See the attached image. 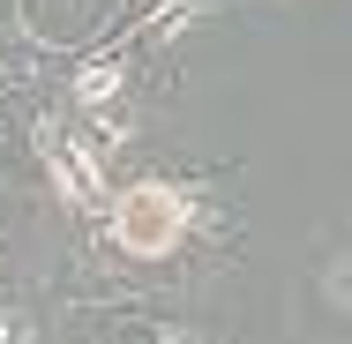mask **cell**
Returning <instances> with one entry per match:
<instances>
[{"mask_svg":"<svg viewBox=\"0 0 352 344\" xmlns=\"http://www.w3.org/2000/svg\"><path fill=\"white\" fill-rule=\"evenodd\" d=\"M195 195L188 187H173V180H135L120 203H113V240H120V255H135V262H165V255H180V240L195 232Z\"/></svg>","mask_w":352,"mask_h":344,"instance_id":"1","label":"cell"},{"mask_svg":"<svg viewBox=\"0 0 352 344\" xmlns=\"http://www.w3.org/2000/svg\"><path fill=\"white\" fill-rule=\"evenodd\" d=\"M30 150H38V165H45V180H53V195H60V203L98 209L105 172H98V150H90V142L60 135V120H30Z\"/></svg>","mask_w":352,"mask_h":344,"instance_id":"2","label":"cell"},{"mask_svg":"<svg viewBox=\"0 0 352 344\" xmlns=\"http://www.w3.org/2000/svg\"><path fill=\"white\" fill-rule=\"evenodd\" d=\"M128 90V60L120 53H90V60H75V75H68V98L90 113V105H105V98H120Z\"/></svg>","mask_w":352,"mask_h":344,"instance_id":"3","label":"cell"},{"mask_svg":"<svg viewBox=\"0 0 352 344\" xmlns=\"http://www.w3.org/2000/svg\"><path fill=\"white\" fill-rule=\"evenodd\" d=\"M322 307H330V314H352V247H338V255L322 262Z\"/></svg>","mask_w":352,"mask_h":344,"instance_id":"4","label":"cell"},{"mask_svg":"<svg viewBox=\"0 0 352 344\" xmlns=\"http://www.w3.org/2000/svg\"><path fill=\"white\" fill-rule=\"evenodd\" d=\"M90 120H98V135H105V142H128V135H135V113H128L120 98H105V105H90Z\"/></svg>","mask_w":352,"mask_h":344,"instance_id":"5","label":"cell"},{"mask_svg":"<svg viewBox=\"0 0 352 344\" xmlns=\"http://www.w3.org/2000/svg\"><path fill=\"white\" fill-rule=\"evenodd\" d=\"M0 337H8V344H38V337H45V322H38L30 307H0Z\"/></svg>","mask_w":352,"mask_h":344,"instance_id":"6","label":"cell"}]
</instances>
